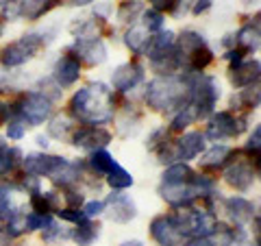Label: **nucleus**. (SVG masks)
<instances>
[{
	"label": "nucleus",
	"instance_id": "obj_33",
	"mask_svg": "<svg viewBox=\"0 0 261 246\" xmlns=\"http://www.w3.org/2000/svg\"><path fill=\"white\" fill-rule=\"evenodd\" d=\"M48 135L55 139H68L72 135V122L65 118H55L50 125H48Z\"/></svg>",
	"mask_w": 261,
	"mask_h": 246
},
{
	"label": "nucleus",
	"instance_id": "obj_1",
	"mask_svg": "<svg viewBox=\"0 0 261 246\" xmlns=\"http://www.w3.org/2000/svg\"><path fill=\"white\" fill-rule=\"evenodd\" d=\"M113 111H116V98L105 83H92L79 89L70 101V116L83 125L102 127L113 120Z\"/></svg>",
	"mask_w": 261,
	"mask_h": 246
},
{
	"label": "nucleus",
	"instance_id": "obj_22",
	"mask_svg": "<svg viewBox=\"0 0 261 246\" xmlns=\"http://www.w3.org/2000/svg\"><path fill=\"white\" fill-rule=\"evenodd\" d=\"M150 39H152L150 33L146 31L142 24H135V27H130L126 31L124 44L128 46V51L133 55H146V51H148V46H150Z\"/></svg>",
	"mask_w": 261,
	"mask_h": 246
},
{
	"label": "nucleus",
	"instance_id": "obj_21",
	"mask_svg": "<svg viewBox=\"0 0 261 246\" xmlns=\"http://www.w3.org/2000/svg\"><path fill=\"white\" fill-rule=\"evenodd\" d=\"M57 0H20L18 3V13L20 18L27 20H39L44 18L46 13H50V9H55Z\"/></svg>",
	"mask_w": 261,
	"mask_h": 246
},
{
	"label": "nucleus",
	"instance_id": "obj_32",
	"mask_svg": "<svg viewBox=\"0 0 261 246\" xmlns=\"http://www.w3.org/2000/svg\"><path fill=\"white\" fill-rule=\"evenodd\" d=\"M144 13V5L137 3V0H128V3H122L118 9V20L120 22H135L140 15Z\"/></svg>",
	"mask_w": 261,
	"mask_h": 246
},
{
	"label": "nucleus",
	"instance_id": "obj_18",
	"mask_svg": "<svg viewBox=\"0 0 261 246\" xmlns=\"http://www.w3.org/2000/svg\"><path fill=\"white\" fill-rule=\"evenodd\" d=\"M259 59H252V61H246L244 59L240 65H235L228 72V79L235 89H244V87H250V85H257L259 83Z\"/></svg>",
	"mask_w": 261,
	"mask_h": 246
},
{
	"label": "nucleus",
	"instance_id": "obj_45",
	"mask_svg": "<svg viewBox=\"0 0 261 246\" xmlns=\"http://www.w3.org/2000/svg\"><path fill=\"white\" fill-rule=\"evenodd\" d=\"M37 144L42 146V149H48V137H44V135H39L37 137Z\"/></svg>",
	"mask_w": 261,
	"mask_h": 246
},
{
	"label": "nucleus",
	"instance_id": "obj_28",
	"mask_svg": "<svg viewBox=\"0 0 261 246\" xmlns=\"http://www.w3.org/2000/svg\"><path fill=\"white\" fill-rule=\"evenodd\" d=\"M20 161H22V151L18 146H5V149H0V177L13 175V170L18 168Z\"/></svg>",
	"mask_w": 261,
	"mask_h": 246
},
{
	"label": "nucleus",
	"instance_id": "obj_41",
	"mask_svg": "<svg viewBox=\"0 0 261 246\" xmlns=\"http://www.w3.org/2000/svg\"><path fill=\"white\" fill-rule=\"evenodd\" d=\"M187 246H218L211 237H194L192 242H187Z\"/></svg>",
	"mask_w": 261,
	"mask_h": 246
},
{
	"label": "nucleus",
	"instance_id": "obj_14",
	"mask_svg": "<svg viewBox=\"0 0 261 246\" xmlns=\"http://www.w3.org/2000/svg\"><path fill=\"white\" fill-rule=\"evenodd\" d=\"M207 149V139L200 131H190L185 133L183 137L174 139V159L181 161V163H187L196 159L200 153H205Z\"/></svg>",
	"mask_w": 261,
	"mask_h": 246
},
{
	"label": "nucleus",
	"instance_id": "obj_20",
	"mask_svg": "<svg viewBox=\"0 0 261 246\" xmlns=\"http://www.w3.org/2000/svg\"><path fill=\"white\" fill-rule=\"evenodd\" d=\"M235 44L242 46L244 53H257L259 51V15H255V22H246L235 35Z\"/></svg>",
	"mask_w": 261,
	"mask_h": 246
},
{
	"label": "nucleus",
	"instance_id": "obj_4",
	"mask_svg": "<svg viewBox=\"0 0 261 246\" xmlns=\"http://www.w3.org/2000/svg\"><path fill=\"white\" fill-rule=\"evenodd\" d=\"M178 59H181L183 75H200L205 68L214 63V51L209 48L207 39L192 29L183 31L174 39Z\"/></svg>",
	"mask_w": 261,
	"mask_h": 246
},
{
	"label": "nucleus",
	"instance_id": "obj_27",
	"mask_svg": "<svg viewBox=\"0 0 261 246\" xmlns=\"http://www.w3.org/2000/svg\"><path fill=\"white\" fill-rule=\"evenodd\" d=\"M70 235H72V229H65V227H61L59 223H57L55 218L46 216V223L42 227V240L44 242L55 244L59 240H70Z\"/></svg>",
	"mask_w": 261,
	"mask_h": 246
},
{
	"label": "nucleus",
	"instance_id": "obj_34",
	"mask_svg": "<svg viewBox=\"0 0 261 246\" xmlns=\"http://www.w3.org/2000/svg\"><path fill=\"white\" fill-rule=\"evenodd\" d=\"M55 214L59 216L61 220H65V223H72V225H81V223H85V220H89V218L83 214V209H74V207L57 209Z\"/></svg>",
	"mask_w": 261,
	"mask_h": 246
},
{
	"label": "nucleus",
	"instance_id": "obj_44",
	"mask_svg": "<svg viewBox=\"0 0 261 246\" xmlns=\"http://www.w3.org/2000/svg\"><path fill=\"white\" fill-rule=\"evenodd\" d=\"M120 246H144V242H140V240H128V242H122Z\"/></svg>",
	"mask_w": 261,
	"mask_h": 246
},
{
	"label": "nucleus",
	"instance_id": "obj_30",
	"mask_svg": "<svg viewBox=\"0 0 261 246\" xmlns=\"http://www.w3.org/2000/svg\"><path fill=\"white\" fill-rule=\"evenodd\" d=\"M148 3H150V9L159 13L170 11L176 18H181V13H185V5H190L187 0H148Z\"/></svg>",
	"mask_w": 261,
	"mask_h": 246
},
{
	"label": "nucleus",
	"instance_id": "obj_2",
	"mask_svg": "<svg viewBox=\"0 0 261 246\" xmlns=\"http://www.w3.org/2000/svg\"><path fill=\"white\" fill-rule=\"evenodd\" d=\"M146 105L159 113H174L192 103V75L157 77L146 85Z\"/></svg>",
	"mask_w": 261,
	"mask_h": 246
},
{
	"label": "nucleus",
	"instance_id": "obj_39",
	"mask_svg": "<svg viewBox=\"0 0 261 246\" xmlns=\"http://www.w3.org/2000/svg\"><path fill=\"white\" fill-rule=\"evenodd\" d=\"M259 137H261V129L259 127H255V131H252V135L248 137V144H246V151H250V153H259Z\"/></svg>",
	"mask_w": 261,
	"mask_h": 246
},
{
	"label": "nucleus",
	"instance_id": "obj_31",
	"mask_svg": "<svg viewBox=\"0 0 261 246\" xmlns=\"http://www.w3.org/2000/svg\"><path fill=\"white\" fill-rule=\"evenodd\" d=\"M142 27L150 33V35H154V33L163 31V27H166V18H163V13L154 11V9H144L142 13Z\"/></svg>",
	"mask_w": 261,
	"mask_h": 246
},
{
	"label": "nucleus",
	"instance_id": "obj_9",
	"mask_svg": "<svg viewBox=\"0 0 261 246\" xmlns=\"http://www.w3.org/2000/svg\"><path fill=\"white\" fill-rule=\"evenodd\" d=\"M246 116H233L231 111H214L209 116L207 131L202 135L211 142H224V139H233L244 133L246 129Z\"/></svg>",
	"mask_w": 261,
	"mask_h": 246
},
{
	"label": "nucleus",
	"instance_id": "obj_38",
	"mask_svg": "<svg viewBox=\"0 0 261 246\" xmlns=\"http://www.w3.org/2000/svg\"><path fill=\"white\" fill-rule=\"evenodd\" d=\"M224 59L231 61V68H235V65H240L244 59H246V53H244L242 48H238V51H235V48H231V51L224 55Z\"/></svg>",
	"mask_w": 261,
	"mask_h": 246
},
{
	"label": "nucleus",
	"instance_id": "obj_5",
	"mask_svg": "<svg viewBox=\"0 0 261 246\" xmlns=\"http://www.w3.org/2000/svg\"><path fill=\"white\" fill-rule=\"evenodd\" d=\"M7 111H9V120H22L27 127H39L50 118L53 101L39 89H29L18 94L11 105H7Z\"/></svg>",
	"mask_w": 261,
	"mask_h": 246
},
{
	"label": "nucleus",
	"instance_id": "obj_47",
	"mask_svg": "<svg viewBox=\"0 0 261 246\" xmlns=\"http://www.w3.org/2000/svg\"><path fill=\"white\" fill-rule=\"evenodd\" d=\"M5 146H7V142H5L3 137H0V149H5Z\"/></svg>",
	"mask_w": 261,
	"mask_h": 246
},
{
	"label": "nucleus",
	"instance_id": "obj_29",
	"mask_svg": "<svg viewBox=\"0 0 261 246\" xmlns=\"http://www.w3.org/2000/svg\"><path fill=\"white\" fill-rule=\"evenodd\" d=\"M105 179H107V183H109L111 190H120V192L133 185V175H130L128 170L122 168L120 163L109 172V175H105Z\"/></svg>",
	"mask_w": 261,
	"mask_h": 246
},
{
	"label": "nucleus",
	"instance_id": "obj_17",
	"mask_svg": "<svg viewBox=\"0 0 261 246\" xmlns=\"http://www.w3.org/2000/svg\"><path fill=\"white\" fill-rule=\"evenodd\" d=\"M224 211L228 214V218L235 223V227H242L250 223V220L257 218V209L248 199L244 196H231V199H224Z\"/></svg>",
	"mask_w": 261,
	"mask_h": 246
},
{
	"label": "nucleus",
	"instance_id": "obj_35",
	"mask_svg": "<svg viewBox=\"0 0 261 246\" xmlns=\"http://www.w3.org/2000/svg\"><path fill=\"white\" fill-rule=\"evenodd\" d=\"M63 199H65V203H68V207H74V209H79L81 205H85V196H83V192L81 190H76L74 185H68V187H63Z\"/></svg>",
	"mask_w": 261,
	"mask_h": 246
},
{
	"label": "nucleus",
	"instance_id": "obj_3",
	"mask_svg": "<svg viewBox=\"0 0 261 246\" xmlns=\"http://www.w3.org/2000/svg\"><path fill=\"white\" fill-rule=\"evenodd\" d=\"M27 175L33 177H46L50 179L55 185L59 187H68L74 185L79 181V168L76 163L68 161L65 157H59V155H46V153H33L27 155L22 161Z\"/></svg>",
	"mask_w": 261,
	"mask_h": 246
},
{
	"label": "nucleus",
	"instance_id": "obj_7",
	"mask_svg": "<svg viewBox=\"0 0 261 246\" xmlns=\"http://www.w3.org/2000/svg\"><path fill=\"white\" fill-rule=\"evenodd\" d=\"M220 83L216 77L207 75H192V103L190 107L196 113V120H207L216 111V103L220 101Z\"/></svg>",
	"mask_w": 261,
	"mask_h": 246
},
{
	"label": "nucleus",
	"instance_id": "obj_26",
	"mask_svg": "<svg viewBox=\"0 0 261 246\" xmlns=\"http://www.w3.org/2000/svg\"><path fill=\"white\" fill-rule=\"evenodd\" d=\"M87 166L92 168L94 175L105 177V175H109V172L118 166V161L113 159V155H109L105 149H100V151H94V153H92V157H89Z\"/></svg>",
	"mask_w": 261,
	"mask_h": 246
},
{
	"label": "nucleus",
	"instance_id": "obj_16",
	"mask_svg": "<svg viewBox=\"0 0 261 246\" xmlns=\"http://www.w3.org/2000/svg\"><path fill=\"white\" fill-rule=\"evenodd\" d=\"M81 77V61L70 51L57 59L53 68V81L59 87H72Z\"/></svg>",
	"mask_w": 261,
	"mask_h": 246
},
{
	"label": "nucleus",
	"instance_id": "obj_11",
	"mask_svg": "<svg viewBox=\"0 0 261 246\" xmlns=\"http://www.w3.org/2000/svg\"><path fill=\"white\" fill-rule=\"evenodd\" d=\"M70 139H72V144L76 146V149H83V151H100V149H105L111 139H113V135L109 133L107 129H102V127H92V125H83V127H79V129H74L72 131V135H70Z\"/></svg>",
	"mask_w": 261,
	"mask_h": 246
},
{
	"label": "nucleus",
	"instance_id": "obj_12",
	"mask_svg": "<svg viewBox=\"0 0 261 246\" xmlns=\"http://www.w3.org/2000/svg\"><path fill=\"white\" fill-rule=\"evenodd\" d=\"M68 51L79 61H85L87 65H100L107 59V46H105L100 37H76V42Z\"/></svg>",
	"mask_w": 261,
	"mask_h": 246
},
{
	"label": "nucleus",
	"instance_id": "obj_24",
	"mask_svg": "<svg viewBox=\"0 0 261 246\" xmlns=\"http://www.w3.org/2000/svg\"><path fill=\"white\" fill-rule=\"evenodd\" d=\"M98 235H100V225L92 223V220H85V223L76 225V229H72L70 240H74L79 246H89L92 242L98 240Z\"/></svg>",
	"mask_w": 261,
	"mask_h": 246
},
{
	"label": "nucleus",
	"instance_id": "obj_42",
	"mask_svg": "<svg viewBox=\"0 0 261 246\" xmlns=\"http://www.w3.org/2000/svg\"><path fill=\"white\" fill-rule=\"evenodd\" d=\"M7 120H9V111H7V105L0 103V127L7 125Z\"/></svg>",
	"mask_w": 261,
	"mask_h": 246
},
{
	"label": "nucleus",
	"instance_id": "obj_48",
	"mask_svg": "<svg viewBox=\"0 0 261 246\" xmlns=\"http://www.w3.org/2000/svg\"><path fill=\"white\" fill-rule=\"evenodd\" d=\"M250 246H259V244H257V242H255V244H250Z\"/></svg>",
	"mask_w": 261,
	"mask_h": 246
},
{
	"label": "nucleus",
	"instance_id": "obj_8",
	"mask_svg": "<svg viewBox=\"0 0 261 246\" xmlns=\"http://www.w3.org/2000/svg\"><path fill=\"white\" fill-rule=\"evenodd\" d=\"M246 153L248 157H242V153H233V159L224 170V181L238 192H248L259 175V153Z\"/></svg>",
	"mask_w": 261,
	"mask_h": 246
},
{
	"label": "nucleus",
	"instance_id": "obj_10",
	"mask_svg": "<svg viewBox=\"0 0 261 246\" xmlns=\"http://www.w3.org/2000/svg\"><path fill=\"white\" fill-rule=\"evenodd\" d=\"M150 235L159 246H178L185 240L176 223V214H163L154 218L150 223Z\"/></svg>",
	"mask_w": 261,
	"mask_h": 246
},
{
	"label": "nucleus",
	"instance_id": "obj_40",
	"mask_svg": "<svg viewBox=\"0 0 261 246\" xmlns=\"http://www.w3.org/2000/svg\"><path fill=\"white\" fill-rule=\"evenodd\" d=\"M211 7H214V0H196V3L192 5V13L194 15H200V13L209 11Z\"/></svg>",
	"mask_w": 261,
	"mask_h": 246
},
{
	"label": "nucleus",
	"instance_id": "obj_13",
	"mask_svg": "<svg viewBox=\"0 0 261 246\" xmlns=\"http://www.w3.org/2000/svg\"><path fill=\"white\" fill-rule=\"evenodd\" d=\"M105 211H107L109 220L120 223V225H126L137 216V207H135L133 199H130L128 194H122L120 190H113L107 196V201H105Z\"/></svg>",
	"mask_w": 261,
	"mask_h": 246
},
{
	"label": "nucleus",
	"instance_id": "obj_23",
	"mask_svg": "<svg viewBox=\"0 0 261 246\" xmlns=\"http://www.w3.org/2000/svg\"><path fill=\"white\" fill-rule=\"evenodd\" d=\"M59 194L57 192H35L31 194V207H33V214H39V216H50L53 211L59 209Z\"/></svg>",
	"mask_w": 261,
	"mask_h": 246
},
{
	"label": "nucleus",
	"instance_id": "obj_19",
	"mask_svg": "<svg viewBox=\"0 0 261 246\" xmlns=\"http://www.w3.org/2000/svg\"><path fill=\"white\" fill-rule=\"evenodd\" d=\"M233 153L235 151L228 149V146L216 144V146H211L209 151H205V155H202V159H200V166L205 170H220V168H224L226 163L231 161Z\"/></svg>",
	"mask_w": 261,
	"mask_h": 246
},
{
	"label": "nucleus",
	"instance_id": "obj_36",
	"mask_svg": "<svg viewBox=\"0 0 261 246\" xmlns=\"http://www.w3.org/2000/svg\"><path fill=\"white\" fill-rule=\"evenodd\" d=\"M24 135H27V125L22 120H7V137L18 142Z\"/></svg>",
	"mask_w": 261,
	"mask_h": 246
},
{
	"label": "nucleus",
	"instance_id": "obj_46",
	"mask_svg": "<svg viewBox=\"0 0 261 246\" xmlns=\"http://www.w3.org/2000/svg\"><path fill=\"white\" fill-rule=\"evenodd\" d=\"M242 3H244V5H257L259 0H242Z\"/></svg>",
	"mask_w": 261,
	"mask_h": 246
},
{
	"label": "nucleus",
	"instance_id": "obj_37",
	"mask_svg": "<svg viewBox=\"0 0 261 246\" xmlns=\"http://www.w3.org/2000/svg\"><path fill=\"white\" fill-rule=\"evenodd\" d=\"M83 214L89 218V220H94L96 216H100L105 214V201H89L83 205Z\"/></svg>",
	"mask_w": 261,
	"mask_h": 246
},
{
	"label": "nucleus",
	"instance_id": "obj_25",
	"mask_svg": "<svg viewBox=\"0 0 261 246\" xmlns=\"http://www.w3.org/2000/svg\"><path fill=\"white\" fill-rule=\"evenodd\" d=\"M233 109H246V111H255L259 107V85H250L240 89L238 94L231 98Z\"/></svg>",
	"mask_w": 261,
	"mask_h": 246
},
{
	"label": "nucleus",
	"instance_id": "obj_43",
	"mask_svg": "<svg viewBox=\"0 0 261 246\" xmlns=\"http://www.w3.org/2000/svg\"><path fill=\"white\" fill-rule=\"evenodd\" d=\"M63 3L70 7H85V5H92L94 0H63Z\"/></svg>",
	"mask_w": 261,
	"mask_h": 246
},
{
	"label": "nucleus",
	"instance_id": "obj_15",
	"mask_svg": "<svg viewBox=\"0 0 261 246\" xmlns=\"http://www.w3.org/2000/svg\"><path fill=\"white\" fill-rule=\"evenodd\" d=\"M140 83H144V68L137 61L118 65L111 75V85L118 92H133Z\"/></svg>",
	"mask_w": 261,
	"mask_h": 246
},
{
	"label": "nucleus",
	"instance_id": "obj_6",
	"mask_svg": "<svg viewBox=\"0 0 261 246\" xmlns=\"http://www.w3.org/2000/svg\"><path fill=\"white\" fill-rule=\"evenodd\" d=\"M48 39L50 37H46V33L31 31L20 39H15V42L3 46L0 48V63H3V68H20V65L31 61L46 46Z\"/></svg>",
	"mask_w": 261,
	"mask_h": 246
}]
</instances>
